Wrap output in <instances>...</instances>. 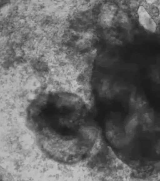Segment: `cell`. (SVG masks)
Listing matches in <instances>:
<instances>
[{
	"label": "cell",
	"mask_w": 160,
	"mask_h": 181,
	"mask_svg": "<svg viewBox=\"0 0 160 181\" xmlns=\"http://www.w3.org/2000/svg\"><path fill=\"white\" fill-rule=\"evenodd\" d=\"M137 15L139 23L144 29L152 32L157 31V25L155 21L141 5H140L138 10Z\"/></svg>",
	"instance_id": "obj_1"
}]
</instances>
